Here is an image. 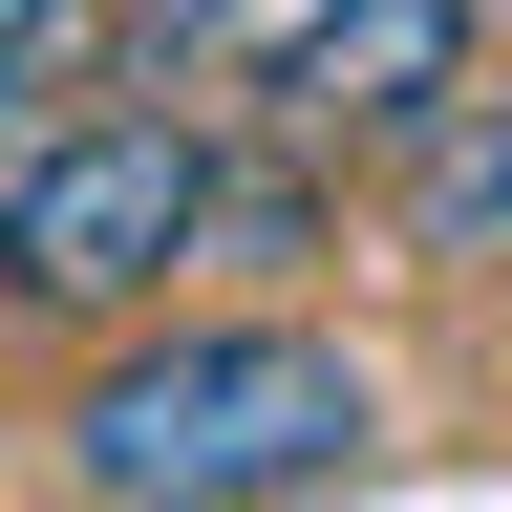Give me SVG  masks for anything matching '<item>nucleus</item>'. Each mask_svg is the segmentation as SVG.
Returning a JSON list of instances; mask_svg holds the SVG:
<instances>
[{
  "instance_id": "f257e3e1",
  "label": "nucleus",
  "mask_w": 512,
  "mask_h": 512,
  "mask_svg": "<svg viewBox=\"0 0 512 512\" xmlns=\"http://www.w3.org/2000/svg\"><path fill=\"white\" fill-rule=\"evenodd\" d=\"M363 448H384V363L299 299H150L43 406L64 512H278V491H342Z\"/></svg>"
},
{
  "instance_id": "0eeeda50",
  "label": "nucleus",
  "mask_w": 512,
  "mask_h": 512,
  "mask_svg": "<svg viewBox=\"0 0 512 512\" xmlns=\"http://www.w3.org/2000/svg\"><path fill=\"white\" fill-rule=\"evenodd\" d=\"M491 43H512V0H491Z\"/></svg>"
},
{
  "instance_id": "423d86ee",
  "label": "nucleus",
  "mask_w": 512,
  "mask_h": 512,
  "mask_svg": "<svg viewBox=\"0 0 512 512\" xmlns=\"http://www.w3.org/2000/svg\"><path fill=\"white\" fill-rule=\"evenodd\" d=\"M22 86H43V43H0V171H22V128H43V107H22Z\"/></svg>"
},
{
  "instance_id": "f03ea898",
  "label": "nucleus",
  "mask_w": 512,
  "mask_h": 512,
  "mask_svg": "<svg viewBox=\"0 0 512 512\" xmlns=\"http://www.w3.org/2000/svg\"><path fill=\"white\" fill-rule=\"evenodd\" d=\"M214 171H235V128L214 107H43L22 128V171H0V299L22 320H150L192 299V256H214Z\"/></svg>"
},
{
  "instance_id": "20e7f679",
  "label": "nucleus",
  "mask_w": 512,
  "mask_h": 512,
  "mask_svg": "<svg viewBox=\"0 0 512 512\" xmlns=\"http://www.w3.org/2000/svg\"><path fill=\"white\" fill-rule=\"evenodd\" d=\"M320 22H342V0H107L86 64H107L128 107H278Z\"/></svg>"
},
{
  "instance_id": "7ed1b4c3",
  "label": "nucleus",
  "mask_w": 512,
  "mask_h": 512,
  "mask_svg": "<svg viewBox=\"0 0 512 512\" xmlns=\"http://www.w3.org/2000/svg\"><path fill=\"white\" fill-rule=\"evenodd\" d=\"M448 86H491V0H342L256 128H299V150H406Z\"/></svg>"
},
{
  "instance_id": "39448f33",
  "label": "nucleus",
  "mask_w": 512,
  "mask_h": 512,
  "mask_svg": "<svg viewBox=\"0 0 512 512\" xmlns=\"http://www.w3.org/2000/svg\"><path fill=\"white\" fill-rule=\"evenodd\" d=\"M384 235L427 278H512V86H448L406 150H384Z\"/></svg>"
}]
</instances>
